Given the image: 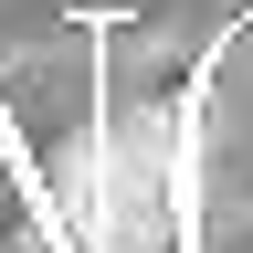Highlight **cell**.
<instances>
[]
</instances>
